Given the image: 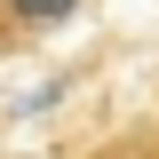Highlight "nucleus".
I'll return each mask as SVG.
<instances>
[{
  "mask_svg": "<svg viewBox=\"0 0 159 159\" xmlns=\"http://www.w3.org/2000/svg\"><path fill=\"white\" fill-rule=\"evenodd\" d=\"M80 8H88V0H0V64L48 48V40L80 16Z\"/></svg>",
  "mask_w": 159,
  "mask_h": 159,
  "instance_id": "obj_1",
  "label": "nucleus"
},
{
  "mask_svg": "<svg viewBox=\"0 0 159 159\" xmlns=\"http://www.w3.org/2000/svg\"><path fill=\"white\" fill-rule=\"evenodd\" d=\"M96 159H159V135H119V143H103Z\"/></svg>",
  "mask_w": 159,
  "mask_h": 159,
  "instance_id": "obj_2",
  "label": "nucleus"
}]
</instances>
